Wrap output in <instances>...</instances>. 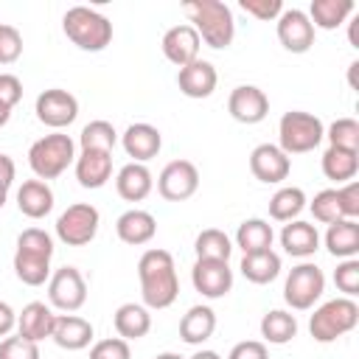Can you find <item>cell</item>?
I'll return each mask as SVG.
<instances>
[{"instance_id":"6da1fadb","label":"cell","mask_w":359,"mask_h":359,"mask_svg":"<svg viewBox=\"0 0 359 359\" xmlns=\"http://www.w3.org/2000/svg\"><path fill=\"white\" fill-rule=\"evenodd\" d=\"M137 280L140 297L146 309H168L180 297V278L174 266V255L168 250L151 247L137 261Z\"/></svg>"},{"instance_id":"7a4b0ae2","label":"cell","mask_w":359,"mask_h":359,"mask_svg":"<svg viewBox=\"0 0 359 359\" xmlns=\"http://www.w3.org/2000/svg\"><path fill=\"white\" fill-rule=\"evenodd\" d=\"M182 11L191 20L188 25L199 34V39L208 48L222 50L233 42L236 20H233V11L227 3H222V0H188V3H182Z\"/></svg>"},{"instance_id":"3957f363","label":"cell","mask_w":359,"mask_h":359,"mask_svg":"<svg viewBox=\"0 0 359 359\" xmlns=\"http://www.w3.org/2000/svg\"><path fill=\"white\" fill-rule=\"evenodd\" d=\"M50 258H53V238L42 227H28L17 236L14 250V275L25 286H42L50 278Z\"/></svg>"},{"instance_id":"277c9868","label":"cell","mask_w":359,"mask_h":359,"mask_svg":"<svg viewBox=\"0 0 359 359\" xmlns=\"http://www.w3.org/2000/svg\"><path fill=\"white\" fill-rule=\"evenodd\" d=\"M62 31L79 50H87V53H98L112 42V22L90 6L67 8L62 17Z\"/></svg>"},{"instance_id":"5b68a950","label":"cell","mask_w":359,"mask_h":359,"mask_svg":"<svg viewBox=\"0 0 359 359\" xmlns=\"http://www.w3.org/2000/svg\"><path fill=\"white\" fill-rule=\"evenodd\" d=\"M76 163V143L65 132H50L31 143L28 149V165L36 180H56Z\"/></svg>"},{"instance_id":"8992f818","label":"cell","mask_w":359,"mask_h":359,"mask_svg":"<svg viewBox=\"0 0 359 359\" xmlns=\"http://www.w3.org/2000/svg\"><path fill=\"white\" fill-rule=\"evenodd\" d=\"M359 325V306L353 297H334V300H325L323 306L314 309L311 320H309V334L328 345V342H337L339 337L351 334L353 328Z\"/></svg>"},{"instance_id":"52a82bcc","label":"cell","mask_w":359,"mask_h":359,"mask_svg":"<svg viewBox=\"0 0 359 359\" xmlns=\"http://www.w3.org/2000/svg\"><path fill=\"white\" fill-rule=\"evenodd\" d=\"M325 140V126L317 115L303 109H289L278 121V149L283 154H306L314 151Z\"/></svg>"},{"instance_id":"ba28073f","label":"cell","mask_w":359,"mask_h":359,"mask_svg":"<svg viewBox=\"0 0 359 359\" xmlns=\"http://www.w3.org/2000/svg\"><path fill=\"white\" fill-rule=\"evenodd\" d=\"M325 292V275L317 264L300 261L297 266L289 269L286 283H283V300L292 306V311H309Z\"/></svg>"},{"instance_id":"9c48e42d","label":"cell","mask_w":359,"mask_h":359,"mask_svg":"<svg viewBox=\"0 0 359 359\" xmlns=\"http://www.w3.org/2000/svg\"><path fill=\"white\" fill-rule=\"evenodd\" d=\"M101 224V213L90 202H76L67 210L59 213L56 219V238L67 247H84L95 238Z\"/></svg>"},{"instance_id":"30bf717a","label":"cell","mask_w":359,"mask_h":359,"mask_svg":"<svg viewBox=\"0 0 359 359\" xmlns=\"http://www.w3.org/2000/svg\"><path fill=\"white\" fill-rule=\"evenodd\" d=\"M87 303V280L76 266H62L48 278V306L59 311H79Z\"/></svg>"},{"instance_id":"8fae6325","label":"cell","mask_w":359,"mask_h":359,"mask_svg":"<svg viewBox=\"0 0 359 359\" xmlns=\"http://www.w3.org/2000/svg\"><path fill=\"white\" fill-rule=\"evenodd\" d=\"M34 112H36V121L62 132L65 126H70L76 118H79V101L73 93L62 90V87H50L45 93L36 95V104H34Z\"/></svg>"},{"instance_id":"7c38bea8","label":"cell","mask_w":359,"mask_h":359,"mask_svg":"<svg viewBox=\"0 0 359 359\" xmlns=\"http://www.w3.org/2000/svg\"><path fill=\"white\" fill-rule=\"evenodd\" d=\"M199 188V171L191 160H171L157 177V194L165 202H185Z\"/></svg>"},{"instance_id":"4fadbf2b","label":"cell","mask_w":359,"mask_h":359,"mask_svg":"<svg viewBox=\"0 0 359 359\" xmlns=\"http://www.w3.org/2000/svg\"><path fill=\"white\" fill-rule=\"evenodd\" d=\"M191 283L194 289L208 297V300H219L233 289V269L227 261H208V258H196L194 269H191Z\"/></svg>"},{"instance_id":"5bb4252c","label":"cell","mask_w":359,"mask_h":359,"mask_svg":"<svg viewBox=\"0 0 359 359\" xmlns=\"http://www.w3.org/2000/svg\"><path fill=\"white\" fill-rule=\"evenodd\" d=\"M278 25V42L289 53H306L314 45V25L303 8H283L280 17L275 20Z\"/></svg>"},{"instance_id":"9a60e30c","label":"cell","mask_w":359,"mask_h":359,"mask_svg":"<svg viewBox=\"0 0 359 359\" xmlns=\"http://www.w3.org/2000/svg\"><path fill=\"white\" fill-rule=\"evenodd\" d=\"M250 171L258 182H266V185H278L289 177L292 171V160L289 154H283L278 149V143H258L252 151H250Z\"/></svg>"},{"instance_id":"2e32d148","label":"cell","mask_w":359,"mask_h":359,"mask_svg":"<svg viewBox=\"0 0 359 359\" xmlns=\"http://www.w3.org/2000/svg\"><path fill=\"white\" fill-rule=\"evenodd\" d=\"M227 112L233 115V121L252 126L269 115V98L255 84H238L227 98Z\"/></svg>"},{"instance_id":"e0dca14e","label":"cell","mask_w":359,"mask_h":359,"mask_svg":"<svg viewBox=\"0 0 359 359\" xmlns=\"http://www.w3.org/2000/svg\"><path fill=\"white\" fill-rule=\"evenodd\" d=\"M199 45H202V39L188 22H180V25L168 28L163 34V42H160L163 56L177 67H185V65L196 62L199 59Z\"/></svg>"},{"instance_id":"ac0fdd59","label":"cell","mask_w":359,"mask_h":359,"mask_svg":"<svg viewBox=\"0 0 359 359\" xmlns=\"http://www.w3.org/2000/svg\"><path fill=\"white\" fill-rule=\"evenodd\" d=\"M121 146L126 151V157H132V163H149L151 157L160 154L163 149V135L157 126L151 123H132L126 126V132L121 135Z\"/></svg>"},{"instance_id":"d6986e66","label":"cell","mask_w":359,"mask_h":359,"mask_svg":"<svg viewBox=\"0 0 359 359\" xmlns=\"http://www.w3.org/2000/svg\"><path fill=\"white\" fill-rule=\"evenodd\" d=\"M53 325H56V311L48 303H42V300H31L17 314V331H20V337L28 339V342H36V345L42 339H50Z\"/></svg>"},{"instance_id":"ffe728a7","label":"cell","mask_w":359,"mask_h":359,"mask_svg":"<svg viewBox=\"0 0 359 359\" xmlns=\"http://www.w3.org/2000/svg\"><path fill=\"white\" fill-rule=\"evenodd\" d=\"M219 84V73L208 59H196L177 70V87L188 98H208Z\"/></svg>"},{"instance_id":"44dd1931","label":"cell","mask_w":359,"mask_h":359,"mask_svg":"<svg viewBox=\"0 0 359 359\" xmlns=\"http://www.w3.org/2000/svg\"><path fill=\"white\" fill-rule=\"evenodd\" d=\"M280 247H283L286 255L306 261L320 250V233L311 222H303V219L286 222L283 230H280Z\"/></svg>"},{"instance_id":"7402d4cb","label":"cell","mask_w":359,"mask_h":359,"mask_svg":"<svg viewBox=\"0 0 359 359\" xmlns=\"http://www.w3.org/2000/svg\"><path fill=\"white\" fill-rule=\"evenodd\" d=\"M95 331H93V323L79 317V314H56V325H53V334L50 339L62 348V351H81L93 342Z\"/></svg>"},{"instance_id":"603a6c76","label":"cell","mask_w":359,"mask_h":359,"mask_svg":"<svg viewBox=\"0 0 359 359\" xmlns=\"http://www.w3.org/2000/svg\"><path fill=\"white\" fill-rule=\"evenodd\" d=\"M76 180L81 188H104L112 180V154L109 151H81L76 154Z\"/></svg>"},{"instance_id":"cb8c5ba5","label":"cell","mask_w":359,"mask_h":359,"mask_svg":"<svg viewBox=\"0 0 359 359\" xmlns=\"http://www.w3.org/2000/svg\"><path fill=\"white\" fill-rule=\"evenodd\" d=\"M115 233L123 244L129 247H140V244H149L157 233V219L149 213V210H140V208H132L126 213L118 216L115 222Z\"/></svg>"},{"instance_id":"d4e9b609","label":"cell","mask_w":359,"mask_h":359,"mask_svg":"<svg viewBox=\"0 0 359 359\" xmlns=\"http://www.w3.org/2000/svg\"><path fill=\"white\" fill-rule=\"evenodd\" d=\"M154 188V177L146 168V163H126L115 174V191L126 202H143Z\"/></svg>"},{"instance_id":"484cf974","label":"cell","mask_w":359,"mask_h":359,"mask_svg":"<svg viewBox=\"0 0 359 359\" xmlns=\"http://www.w3.org/2000/svg\"><path fill=\"white\" fill-rule=\"evenodd\" d=\"M17 208L28 219H45L53 210V188L45 180H25L17 188Z\"/></svg>"},{"instance_id":"4316f807","label":"cell","mask_w":359,"mask_h":359,"mask_svg":"<svg viewBox=\"0 0 359 359\" xmlns=\"http://www.w3.org/2000/svg\"><path fill=\"white\" fill-rule=\"evenodd\" d=\"M112 325L118 331L121 339L132 342V339H143L151 331V314L143 303H123L115 309L112 314Z\"/></svg>"},{"instance_id":"83f0119b","label":"cell","mask_w":359,"mask_h":359,"mask_svg":"<svg viewBox=\"0 0 359 359\" xmlns=\"http://www.w3.org/2000/svg\"><path fill=\"white\" fill-rule=\"evenodd\" d=\"M323 241H325V250L334 258H339V261L356 258V252H359V224H356V219H337V222H331Z\"/></svg>"},{"instance_id":"f1b7e54d","label":"cell","mask_w":359,"mask_h":359,"mask_svg":"<svg viewBox=\"0 0 359 359\" xmlns=\"http://www.w3.org/2000/svg\"><path fill=\"white\" fill-rule=\"evenodd\" d=\"M216 331V311L210 306H191L180 320V339L188 345H202Z\"/></svg>"},{"instance_id":"f546056e","label":"cell","mask_w":359,"mask_h":359,"mask_svg":"<svg viewBox=\"0 0 359 359\" xmlns=\"http://www.w3.org/2000/svg\"><path fill=\"white\" fill-rule=\"evenodd\" d=\"M272 241H275V233H272V224L266 219H244L236 230V247L250 255V252H264V250H272Z\"/></svg>"},{"instance_id":"4dcf8cb0","label":"cell","mask_w":359,"mask_h":359,"mask_svg":"<svg viewBox=\"0 0 359 359\" xmlns=\"http://www.w3.org/2000/svg\"><path fill=\"white\" fill-rule=\"evenodd\" d=\"M353 0H311V6H309V20H311V25H314V31L317 28H323V31H334V28H339L351 14H353Z\"/></svg>"},{"instance_id":"1f68e13d","label":"cell","mask_w":359,"mask_h":359,"mask_svg":"<svg viewBox=\"0 0 359 359\" xmlns=\"http://www.w3.org/2000/svg\"><path fill=\"white\" fill-rule=\"evenodd\" d=\"M241 275L255 283V286H264V283H272L278 275H280V255L275 250H264V252H250L241 258L238 264Z\"/></svg>"},{"instance_id":"d6a6232c","label":"cell","mask_w":359,"mask_h":359,"mask_svg":"<svg viewBox=\"0 0 359 359\" xmlns=\"http://www.w3.org/2000/svg\"><path fill=\"white\" fill-rule=\"evenodd\" d=\"M320 168L328 180L334 182H351L359 171V151H348V149H337V146H328L320 157Z\"/></svg>"},{"instance_id":"836d02e7","label":"cell","mask_w":359,"mask_h":359,"mask_svg":"<svg viewBox=\"0 0 359 359\" xmlns=\"http://www.w3.org/2000/svg\"><path fill=\"white\" fill-rule=\"evenodd\" d=\"M261 342L269 345H286L297 337V317L283 309H272L261 317Z\"/></svg>"},{"instance_id":"e575fe53","label":"cell","mask_w":359,"mask_h":359,"mask_svg":"<svg viewBox=\"0 0 359 359\" xmlns=\"http://www.w3.org/2000/svg\"><path fill=\"white\" fill-rule=\"evenodd\" d=\"M306 194H303V188H297V185H283V188H278L275 194H272V199H269V216L275 219V222H294L303 210H306Z\"/></svg>"},{"instance_id":"d590c367","label":"cell","mask_w":359,"mask_h":359,"mask_svg":"<svg viewBox=\"0 0 359 359\" xmlns=\"http://www.w3.org/2000/svg\"><path fill=\"white\" fill-rule=\"evenodd\" d=\"M194 252L196 258H208V261H230L233 255V241L224 230L219 227H208L196 236L194 241Z\"/></svg>"},{"instance_id":"8d00e7d4","label":"cell","mask_w":359,"mask_h":359,"mask_svg":"<svg viewBox=\"0 0 359 359\" xmlns=\"http://www.w3.org/2000/svg\"><path fill=\"white\" fill-rule=\"evenodd\" d=\"M79 143H81V151H109L112 154V149L118 143V132H115V126L109 121L98 118V121H90L81 129Z\"/></svg>"},{"instance_id":"74e56055","label":"cell","mask_w":359,"mask_h":359,"mask_svg":"<svg viewBox=\"0 0 359 359\" xmlns=\"http://www.w3.org/2000/svg\"><path fill=\"white\" fill-rule=\"evenodd\" d=\"M325 137H328V146L359 151V121L356 118H337L325 129Z\"/></svg>"},{"instance_id":"f35d334b","label":"cell","mask_w":359,"mask_h":359,"mask_svg":"<svg viewBox=\"0 0 359 359\" xmlns=\"http://www.w3.org/2000/svg\"><path fill=\"white\" fill-rule=\"evenodd\" d=\"M309 210H311V216H314L320 224H331V222L342 219L339 202H337V188H325V191L314 194V199L309 202Z\"/></svg>"},{"instance_id":"ab89813d","label":"cell","mask_w":359,"mask_h":359,"mask_svg":"<svg viewBox=\"0 0 359 359\" xmlns=\"http://www.w3.org/2000/svg\"><path fill=\"white\" fill-rule=\"evenodd\" d=\"M334 283L342 292V297L359 294V258H345L334 269Z\"/></svg>"},{"instance_id":"60d3db41","label":"cell","mask_w":359,"mask_h":359,"mask_svg":"<svg viewBox=\"0 0 359 359\" xmlns=\"http://www.w3.org/2000/svg\"><path fill=\"white\" fill-rule=\"evenodd\" d=\"M22 56V34L8 25L0 22V65H14Z\"/></svg>"},{"instance_id":"b9f144b4","label":"cell","mask_w":359,"mask_h":359,"mask_svg":"<svg viewBox=\"0 0 359 359\" xmlns=\"http://www.w3.org/2000/svg\"><path fill=\"white\" fill-rule=\"evenodd\" d=\"M0 359H39V345L17 337H3L0 339Z\"/></svg>"},{"instance_id":"7bdbcfd3","label":"cell","mask_w":359,"mask_h":359,"mask_svg":"<svg viewBox=\"0 0 359 359\" xmlns=\"http://www.w3.org/2000/svg\"><path fill=\"white\" fill-rule=\"evenodd\" d=\"M90 359H132V351L126 339L109 337V339H98L90 348Z\"/></svg>"},{"instance_id":"ee69618b","label":"cell","mask_w":359,"mask_h":359,"mask_svg":"<svg viewBox=\"0 0 359 359\" xmlns=\"http://www.w3.org/2000/svg\"><path fill=\"white\" fill-rule=\"evenodd\" d=\"M241 11L261 20V22H269V20H278L280 11H283V3L280 0H238Z\"/></svg>"},{"instance_id":"f6af8a7d","label":"cell","mask_w":359,"mask_h":359,"mask_svg":"<svg viewBox=\"0 0 359 359\" xmlns=\"http://www.w3.org/2000/svg\"><path fill=\"white\" fill-rule=\"evenodd\" d=\"M337 202H339L342 219H356L359 216V182L351 180V182L339 185L337 188Z\"/></svg>"},{"instance_id":"bcb514c9","label":"cell","mask_w":359,"mask_h":359,"mask_svg":"<svg viewBox=\"0 0 359 359\" xmlns=\"http://www.w3.org/2000/svg\"><path fill=\"white\" fill-rule=\"evenodd\" d=\"M22 98V81L14 73H0V104L14 109Z\"/></svg>"},{"instance_id":"7dc6e473","label":"cell","mask_w":359,"mask_h":359,"mask_svg":"<svg viewBox=\"0 0 359 359\" xmlns=\"http://www.w3.org/2000/svg\"><path fill=\"white\" fill-rule=\"evenodd\" d=\"M227 359H269V348L261 339H244L230 348Z\"/></svg>"},{"instance_id":"c3c4849f","label":"cell","mask_w":359,"mask_h":359,"mask_svg":"<svg viewBox=\"0 0 359 359\" xmlns=\"http://www.w3.org/2000/svg\"><path fill=\"white\" fill-rule=\"evenodd\" d=\"M14 328H17V311L6 300H0V337H8Z\"/></svg>"},{"instance_id":"681fc988","label":"cell","mask_w":359,"mask_h":359,"mask_svg":"<svg viewBox=\"0 0 359 359\" xmlns=\"http://www.w3.org/2000/svg\"><path fill=\"white\" fill-rule=\"evenodd\" d=\"M14 177H17V165H14V160H11L8 154H0V185H3V188H11Z\"/></svg>"},{"instance_id":"f907efd6","label":"cell","mask_w":359,"mask_h":359,"mask_svg":"<svg viewBox=\"0 0 359 359\" xmlns=\"http://www.w3.org/2000/svg\"><path fill=\"white\" fill-rule=\"evenodd\" d=\"M348 42H351L353 48H359V14L348 22Z\"/></svg>"},{"instance_id":"816d5d0a","label":"cell","mask_w":359,"mask_h":359,"mask_svg":"<svg viewBox=\"0 0 359 359\" xmlns=\"http://www.w3.org/2000/svg\"><path fill=\"white\" fill-rule=\"evenodd\" d=\"M188 359H222L216 351H210V348H202V351H196L194 356H188Z\"/></svg>"},{"instance_id":"f5cc1de1","label":"cell","mask_w":359,"mask_h":359,"mask_svg":"<svg viewBox=\"0 0 359 359\" xmlns=\"http://www.w3.org/2000/svg\"><path fill=\"white\" fill-rule=\"evenodd\" d=\"M356 70H359V62H351L348 65V81H351L353 90H356Z\"/></svg>"},{"instance_id":"db71d44e","label":"cell","mask_w":359,"mask_h":359,"mask_svg":"<svg viewBox=\"0 0 359 359\" xmlns=\"http://www.w3.org/2000/svg\"><path fill=\"white\" fill-rule=\"evenodd\" d=\"M8 118H11V109H8V107H3V104H0V129H3V126H6V123H8Z\"/></svg>"},{"instance_id":"11a10c76","label":"cell","mask_w":359,"mask_h":359,"mask_svg":"<svg viewBox=\"0 0 359 359\" xmlns=\"http://www.w3.org/2000/svg\"><path fill=\"white\" fill-rule=\"evenodd\" d=\"M154 359H185V356H180V353H174V351H163V353H157Z\"/></svg>"},{"instance_id":"9f6ffc18","label":"cell","mask_w":359,"mask_h":359,"mask_svg":"<svg viewBox=\"0 0 359 359\" xmlns=\"http://www.w3.org/2000/svg\"><path fill=\"white\" fill-rule=\"evenodd\" d=\"M6 199H8V188H3V185H0V208L6 205Z\"/></svg>"}]
</instances>
